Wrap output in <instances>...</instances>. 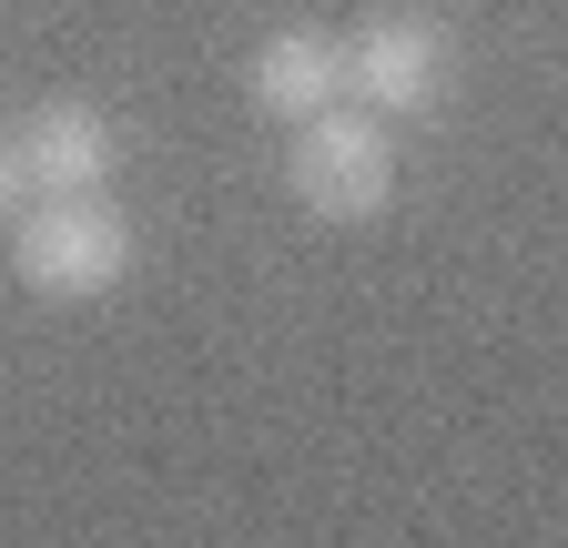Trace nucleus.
<instances>
[{
    "instance_id": "7ed1b4c3",
    "label": "nucleus",
    "mask_w": 568,
    "mask_h": 548,
    "mask_svg": "<svg viewBox=\"0 0 568 548\" xmlns=\"http://www.w3.org/2000/svg\"><path fill=\"white\" fill-rule=\"evenodd\" d=\"M437 92H447V31L426 11H366L345 31V102L416 122V112H437Z\"/></svg>"
},
{
    "instance_id": "20e7f679",
    "label": "nucleus",
    "mask_w": 568,
    "mask_h": 548,
    "mask_svg": "<svg viewBox=\"0 0 568 548\" xmlns=\"http://www.w3.org/2000/svg\"><path fill=\"white\" fill-rule=\"evenodd\" d=\"M11 153L31 173V193H92V183H112L122 143H112V122L92 102H41V112L11 122Z\"/></svg>"
},
{
    "instance_id": "39448f33",
    "label": "nucleus",
    "mask_w": 568,
    "mask_h": 548,
    "mask_svg": "<svg viewBox=\"0 0 568 548\" xmlns=\"http://www.w3.org/2000/svg\"><path fill=\"white\" fill-rule=\"evenodd\" d=\"M244 92H254V112H274V122H305V112L345 102V41H325V31H274V41L254 51Z\"/></svg>"
},
{
    "instance_id": "f257e3e1",
    "label": "nucleus",
    "mask_w": 568,
    "mask_h": 548,
    "mask_svg": "<svg viewBox=\"0 0 568 548\" xmlns=\"http://www.w3.org/2000/svg\"><path fill=\"white\" fill-rule=\"evenodd\" d=\"M11 274L41 305H92L132 274V214L92 183V193H31L11 214Z\"/></svg>"
},
{
    "instance_id": "423d86ee",
    "label": "nucleus",
    "mask_w": 568,
    "mask_h": 548,
    "mask_svg": "<svg viewBox=\"0 0 568 548\" xmlns=\"http://www.w3.org/2000/svg\"><path fill=\"white\" fill-rule=\"evenodd\" d=\"M31 203V173H21V153H11V132H0V224H11Z\"/></svg>"
},
{
    "instance_id": "f03ea898",
    "label": "nucleus",
    "mask_w": 568,
    "mask_h": 548,
    "mask_svg": "<svg viewBox=\"0 0 568 548\" xmlns=\"http://www.w3.org/2000/svg\"><path fill=\"white\" fill-rule=\"evenodd\" d=\"M284 193L305 203L315 224H376L396 203V122L366 112V102H325L295 122V143H284Z\"/></svg>"
}]
</instances>
